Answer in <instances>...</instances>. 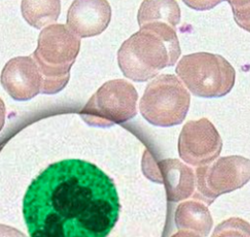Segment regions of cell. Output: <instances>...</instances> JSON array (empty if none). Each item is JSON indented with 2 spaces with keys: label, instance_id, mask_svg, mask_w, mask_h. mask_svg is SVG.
Instances as JSON below:
<instances>
[{
  "label": "cell",
  "instance_id": "cell-1",
  "mask_svg": "<svg viewBox=\"0 0 250 237\" xmlns=\"http://www.w3.org/2000/svg\"><path fill=\"white\" fill-rule=\"evenodd\" d=\"M113 180L91 163H54L30 184L22 213L30 237H106L119 218Z\"/></svg>",
  "mask_w": 250,
  "mask_h": 237
},
{
  "label": "cell",
  "instance_id": "cell-2",
  "mask_svg": "<svg viewBox=\"0 0 250 237\" xmlns=\"http://www.w3.org/2000/svg\"><path fill=\"white\" fill-rule=\"evenodd\" d=\"M176 30L165 23H149L127 39L118 51V63L125 78L146 81L180 56Z\"/></svg>",
  "mask_w": 250,
  "mask_h": 237
},
{
  "label": "cell",
  "instance_id": "cell-3",
  "mask_svg": "<svg viewBox=\"0 0 250 237\" xmlns=\"http://www.w3.org/2000/svg\"><path fill=\"white\" fill-rule=\"evenodd\" d=\"M80 47V38L66 25L52 24L41 32L33 59L42 77V94H56L65 87Z\"/></svg>",
  "mask_w": 250,
  "mask_h": 237
},
{
  "label": "cell",
  "instance_id": "cell-4",
  "mask_svg": "<svg viewBox=\"0 0 250 237\" xmlns=\"http://www.w3.org/2000/svg\"><path fill=\"white\" fill-rule=\"evenodd\" d=\"M175 72L193 95L202 98L227 95L236 78L234 68L225 58L204 52L184 56Z\"/></svg>",
  "mask_w": 250,
  "mask_h": 237
},
{
  "label": "cell",
  "instance_id": "cell-5",
  "mask_svg": "<svg viewBox=\"0 0 250 237\" xmlns=\"http://www.w3.org/2000/svg\"><path fill=\"white\" fill-rule=\"evenodd\" d=\"M191 97L175 75H160L148 84L139 108L144 118L157 126L180 124L187 115Z\"/></svg>",
  "mask_w": 250,
  "mask_h": 237
},
{
  "label": "cell",
  "instance_id": "cell-6",
  "mask_svg": "<svg viewBox=\"0 0 250 237\" xmlns=\"http://www.w3.org/2000/svg\"><path fill=\"white\" fill-rule=\"evenodd\" d=\"M137 100L138 93L131 83L125 79L109 80L89 99L80 115L93 126L123 123L136 116Z\"/></svg>",
  "mask_w": 250,
  "mask_h": 237
},
{
  "label": "cell",
  "instance_id": "cell-7",
  "mask_svg": "<svg viewBox=\"0 0 250 237\" xmlns=\"http://www.w3.org/2000/svg\"><path fill=\"white\" fill-rule=\"evenodd\" d=\"M250 160L242 156L218 159L196 170V199L210 205L222 194L238 190L250 181Z\"/></svg>",
  "mask_w": 250,
  "mask_h": 237
},
{
  "label": "cell",
  "instance_id": "cell-8",
  "mask_svg": "<svg viewBox=\"0 0 250 237\" xmlns=\"http://www.w3.org/2000/svg\"><path fill=\"white\" fill-rule=\"evenodd\" d=\"M222 148L223 140L207 118L188 121L179 135V156L191 166L199 167L213 162L221 154Z\"/></svg>",
  "mask_w": 250,
  "mask_h": 237
},
{
  "label": "cell",
  "instance_id": "cell-9",
  "mask_svg": "<svg viewBox=\"0 0 250 237\" xmlns=\"http://www.w3.org/2000/svg\"><path fill=\"white\" fill-rule=\"evenodd\" d=\"M147 160L150 163L143 166L145 174L152 181L165 186L168 201L179 202L194 194L196 178L189 166L176 159H165L154 164Z\"/></svg>",
  "mask_w": 250,
  "mask_h": 237
},
{
  "label": "cell",
  "instance_id": "cell-10",
  "mask_svg": "<svg viewBox=\"0 0 250 237\" xmlns=\"http://www.w3.org/2000/svg\"><path fill=\"white\" fill-rule=\"evenodd\" d=\"M1 84L14 99L28 100L41 93L42 77L33 57H18L4 66Z\"/></svg>",
  "mask_w": 250,
  "mask_h": 237
},
{
  "label": "cell",
  "instance_id": "cell-11",
  "mask_svg": "<svg viewBox=\"0 0 250 237\" xmlns=\"http://www.w3.org/2000/svg\"><path fill=\"white\" fill-rule=\"evenodd\" d=\"M110 20L108 2L74 1L67 13V27L78 38H90L103 33Z\"/></svg>",
  "mask_w": 250,
  "mask_h": 237
},
{
  "label": "cell",
  "instance_id": "cell-12",
  "mask_svg": "<svg viewBox=\"0 0 250 237\" xmlns=\"http://www.w3.org/2000/svg\"><path fill=\"white\" fill-rule=\"evenodd\" d=\"M175 222L179 231H187L207 237L213 226L208 208L199 201L181 203L175 211Z\"/></svg>",
  "mask_w": 250,
  "mask_h": 237
},
{
  "label": "cell",
  "instance_id": "cell-13",
  "mask_svg": "<svg viewBox=\"0 0 250 237\" xmlns=\"http://www.w3.org/2000/svg\"><path fill=\"white\" fill-rule=\"evenodd\" d=\"M180 21V10L175 1H145L138 11V23H165L175 28Z\"/></svg>",
  "mask_w": 250,
  "mask_h": 237
},
{
  "label": "cell",
  "instance_id": "cell-14",
  "mask_svg": "<svg viewBox=\"0 0 250 237\" xmlns=\"http://www.w3.org/2000/svg\"><path fill=\"white\" fill-rule=\"evenodd\" d=\"M21 11L26 21L37 29L54 23L60 15V1H23ZM52 25V24H51Z\"/></svg>",
  "mask_w": 250,
  "mask_h": 237
},
{
  "label": "cell",
  "instance_id": "cell-15",
  "mask_svg": "<svg viewBox=\"0 0 250 237\" xmlns=\"http://www.w3.org/2000/svg\"><path fill=\"white\" fill-rule=\"evenodd\" d=\"M212 237H250V224L240 218H231L221 223Z\"/></svg>",
  "mask_w": 250,
  "mask_h": 237
},
{
  "label": "cell",
  "instance_id": "cell-16",
  "mask_svg": "<svg viewBox=\"0 0 250 237\" xmlns=\"http://www.w3.org/2000/svg\"><path fill=\"white\" fill-rule=\"evenodd\" d=\"M5 116H6V108L3 100L0 99V130L4 125L5 121Z\"/></svg>",
  "mask_w": 250,
  "mask_h": 237
},
{
  "label": "cell",
  "instance_id": "cell-17",
  "mask_svg": "<svg viewBox=\"0 0 250 237\" xmlns=\"http://www.w3.org/2000/svg\"><path fill=\"white\" fill-rule=\"evenodd\" d=\"M172 237H202L198 234L192 233V232H187V231H179L178 233L175 234Z\"/></svg>",
  "mask_w": 250,
  "mask_h": 237
}]
</instances>
